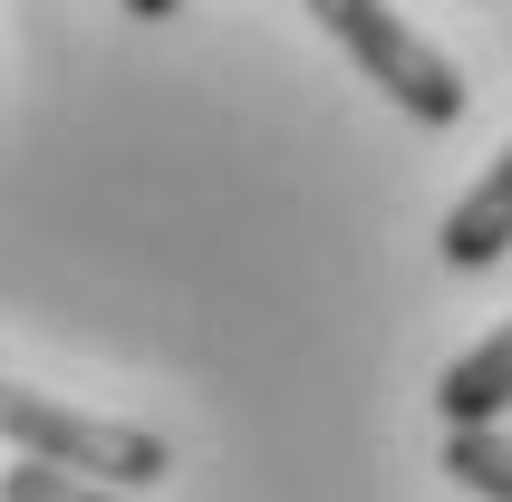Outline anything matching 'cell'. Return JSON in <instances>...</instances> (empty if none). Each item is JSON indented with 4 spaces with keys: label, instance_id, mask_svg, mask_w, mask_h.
<instances>
[{
    "label": "cell",
    "instance_id": "1",
    "mask_svg": "<svg viewBox=\"0 0 512 502\" xmlns=\"http://www.w3.org/2000/svg\"><path fill=\"white\" fill-rule=\"evenodd\" d=\"M0 445H20L29 464H58L78 483H107V493H145V483L174 474L165 435L116 425V416H78V406H58L39 387H10V377H0Z\"/></svg>",
    "mask_w": 512,
    "mask_h": 502
},
{
    "label": "cell",
    "instance_id": "2",
    "mask_svg": "<svg viewBox=\"0 0 512 502\" xmlns=\"http://www.w3.org/2000/svg\"><path fill=\"white\" fill-rule=\"evenodd\" d=\"M310 20L329 29V39L358 58V78H377L406 116H416V126H455V116H464L455 58L435 49V39H416L387 0H310Z\"/></svg>",
    "mask_w": 512,
    "mask_h": 502
},
{
    "label": "cell",
    "instance_id": "5",
    "mask_svg": "<svg viewBox=\"0 0 512 502\" xmlns=\"http://www.w3.org/2000/svg\"><path fill=\"white\" fill-rule=\"evenodd\" d=\"M445 474L484 502H512V435L503 425H445Z\"/></svg>",
    "mask_w": 512,
    "mask_h": 502
},
{
    "label": "cell",
    "instance_id": "3",
    "mask_svg": "<svg viewBox=\"0 0 512 502\" xmlns=\"http://www.w3.org/2000/svg\"><path fill=\"white\" fill-rule=\"evenodd\" d=\"M435 251H445V271H493V261L512 251V145L493 155V174H484V184H474V194L445 213Z\"/></svg>",
    "mask_w": 512,
    "mask_h": 502
},
{
    "label": "cell",
    "instance_id": "4",
    "mask_svg": "<svg viewBox=\"0 0 512 502\" xmlns=\"http://www.w3.org/2000/svg\"><path fill=\"white\" fill-rule=\"evenodd\" d=\"M435 406H445V425H503L512 416V319L493 338H474V348L445 367Z\"/></svg>",
    "mask_w": 512,
    "mask_h": 502
},
{
    "label": "cell",
    "instance_id": "7",
    "mask_svg": "<svg viewBox=\"0 0 512 502\" xmlns=\"http://www.w3.org/2000/svg\"><path fill=\"white\" fill-rule=\"evenodd\" d=\"M126 10H136V20H174V10H184V0H126Z\"/></svg>",
    "mask_w": 512,
    "mask_h": 502
},
{
    "label": "cell",
    "instance_id": "6",
    "mask_svg": "<svg viewBox=\"0 0 512 502\" xmlns=\"http://www.w3.org/2000/svg\"><path fill=\"white\" fill-rule=\"evenodd\" d=\"M0 502H116V493L58 474V464H10V474H0Z\"/></svg>",
    "mask_w": 512,
    "mask_h": 502
}]
</instances>
